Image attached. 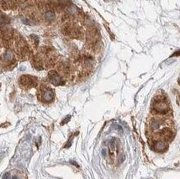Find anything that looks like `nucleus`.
Returning <instances> with one entry per match:
<instances>
[{"mask_svg":"<svg viewBox=\"0 0 180 179\" xmlns=\"http://www.w3.org/2000/svg\"><path fill=\"white\" fill-rule=\"evenodd\" d=\"M152 112L154 114L162 115L170 113V106L167 97L164 95L156 96L152 102Z\"/></svg>","mask_w":180,"mask_h":179,"instance_id":"1","label":"nucleus"},{"mask_svg":"<svg viewBox=\"0 0 180 179\" xmlns=\"http://www.w3.org/2000/svg\"><path fill=\"white\" fill-rule=\"evenodd\" d=\"M55 13L52 12V11H48V12L46 13V14H45V18H46V20H47L49 21H51V20H55Z\"/></svg>","mask_w":180,"mask_h":179,"instance_id":"7","label":"nucleus"},{"mask_svg":"<svg viewBox=\"0 0 180 179\" xmlns=\"http://www.w3.org/2000/svg\"><path fill=\"white\" fill-rule=\"evenodd\" d=\"M179 83L180 84V77H179Z\"/></svg>","mask_w":180,"mask_h":179,"instance_id":"11","label":"nucleus"},{"mask_svg":"<svg viewBox=\"0 0 180 179\" xmlns=\"http://www.w3.org/2000/svg\"><path fill=\"white\" fill-rule=\"evenodd\" d=\"M36 77H30V76H22L20 79V84L24 85V86H30V87H33L36 84Z\"/></svg>","mask_w":180,"mask_h":179,"instance_id":"4","label":"nucleus"},{"mask_svg":"<svg viewBox=\"0 0 180 179\" xmlns=\"http://www.w3.org/2000/svg\"><path fill=\"white\" fill-rule=\"evenodd\" d=\"M49 78L51 83L56 86H59L61 84L64 83V82L62 81V79L61 78V77L58 75V73L55 71H51L49 72Z\"/></svg>","mask_w":180,"mask_h":179,"instance_id":"3","label":"nucleus"},{"mask_svg":"<svg viewBox=\"0 0 180 179\" xmlns=\"http://www.w3.org/2000/svg\"><path fill=\"white\" fill-rule=\"evenodd\" d=\"M149 145L151 148L156 152H164L168 150V142L161 139H149Z\"/></svg>","mask_w":180,"mask_h":179,"instance_id":"2","label":"nucleus"},{"mask_svg":"<svg viewBox=\"0 0 180 179\" xmlns=\"http://www.w3.org/2000/svg\"><path fill=\"white\" fill-rule=\"evenodd\" d=\"M13 0H2V2L5 4H11Z\"/></svg>","mask_w":180,"mask_h":179,"instance_id":"9","label":"nucleus"},{"mask_svg":"<svg viewBox=\"0 0 180 179\" xmlns=\"http://www.w3.org/2000/svg\"><path fill=\"white\" fill-rule=\"evenodd\" d=\"M54 92L51 89H45L41 92V99L42 101L46 102V103H48L53 100L54 98Z\"/></svg>","mask_w":180,"mask_h":179,"instance_id":"5","label":"nucleus"},{"mask_svg":"<svg viewBox=\"0 0 180 179\" xmlns=\"http://www.w3.org/2000/svg\"><path fill=\"white\" fill-rule=\"evenodd\" d=\"M13 58H14L13 53L11 50H6V51L3 53V55L2 56V60H3L4 62H6V63L11 62L13 60Z\"/></svg>","mask_w":180,"mask_h":179,"instance_id":"6","label":"nucleus"},{"mask_svg":"<svg viewBox=\"0 0 180 179\" xmlns=\"http://www.w3.org/2000/svg\"><path fill=\"white\" fill-rule=\"evenodd\" d=\"M177 103H178V104L180 106V94H179V96H178V98H177Z\"/></svg>","mask_w":180,"mask_h":179,"instance_id":"10","label":"nucleus"},{"mask_svg":"<svg viewBox=\"0 0 180 179\" xmlns=\"http://www.w3.org/2000/svg\"><path fill=\"white\" fill-rule=\"evenodd\" d=\"M8 22V20L5 15L3 13H0V24H5Z\"/></svg>","mask_w":180,"mask_h":179,"instance_id":"8","label":"nucleus"}]
</instances>
